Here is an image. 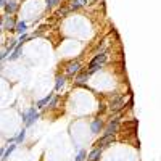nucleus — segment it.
<instances>
[{
	"label": "nucleus",
	"instance_id": "obj_1",
	"mask_svg": "<svg viewBox=\"0 0 161 161\" xmlns=\"http://www.w3.org/2000/svg\"><path fill=\"white\" fill-rule=\"evenodd\" d=\"M21 118H23V121H24L26 127H31L36 121L39 119V113L36 111V108H29V110H26V111L21 114Z\"/></svg>",
	"mask_w": 161,
	"mask_h": 161
},
{
	"label": "nucleus",
	"instance_id": "obj_2",
	"mask_svg": "<svg viewBox=\"0 0 161 161\" xmlns=\"http://www.w3.org/2000/svg\"><path fill=\"white\" fill-rule=\"evenodd\" d=\"M105 61H106V55H105V53L95 55V57L90 60V63H89V73H90V74H92V73H95Z\"/></svg>",
	"mask_w": 161,
	"mask_h": 161
},
{
	"label": "nucleus",
	"instance_id": "obj_3",
	"mask_svg": "<svg viewBox=\"0 0 161 161\" xmlns=\"http://www.w3.org/2000/svg\"><path fill=\"white\" fill-rule=\"evenodd\" d=\"M124 105H126L124 97L118 95V97H114V98L111 100V103H110V110L116 113V111H119V110H123V108H124Z\"/></svg>",
	"mask_w": 161,
	"mask_h": 161
},
{
	"label": "nucleus",
	"instance_id": "obj_4",
	"mask_svg": "<svg viewBox=\"0 0 161 161\" xmlns=\"http://www.w3.org/2000/svg\"><path fill=\"white\" fill-rule=\"evenodd\" d=\"M118 130H119V119L114 118V119H111L108 123V126L105 127V134L106 136H114Z\"/></svg>",
	"mask_w": 161,
	"mask_h": 161
},
{
	"label": "nucleus",
	"instance_id": "obj_5",
	"mask_svg": "<svg viewBox=\"0 0 161 161\" xmlns=\"http://www.w3.org/2000/svg\"><path fill=\"white\" fill-rule=\"evenodd\" d=\"M80 71V63L79 61H71L66 64V74L68 76H74Z\"/></svg>",
	"mask_w": 161,
	"mask_h": 161
},
{
	"label": "nucleus",
	"instance_id": "obj_6",
	"mask_svg": "<svg viewBox=\"0 0 161 161\" xmlns=\"http://www.w3.org/2000/svg\"><path fill=\"white\" fill-rule=\"evenodd\" d=\"M114 142V136H105L103 137H100L98 139V142H97V145H98V148H103V147H108V145H111Z\"/></svg>",
	"mask_w": 161,
	"mask_h": 161
},
{
	"label": "nucleus",
	"instance_id": "obj_7",
	"mask_svg": "<svg viewBox=\"0 0 161 161\" xmlns=\"http://www.w3.org/2000/svg\"><path fill=\"white\" fill-rule=\"evenodd\" d=\"M16 28V23L11 16H5L2 21V29H15Z\"/></svg>",
	"mask_w": 161,
	"mask_h": 161
},
{
	"label": "nucleus",
	"instance_id": "obj_8",
	"mask_svg": "<svg viewBox=\"0 0 161 161\" xmlns=\"http://www.w3.org/2000/svg\"><path fill=\"white\" fill-rule=\"evenodd\" d=\"M89 77H90V73H89V71H82V73H77V74H76L74 80H76L77 84L82 86L84 82H87V80H89Z\"/></svg>",
	"mask_w": 161,
	"mask_h": 161
},
{
	"label": "nucleus",
	"instance_id": "obj_9",
	"mask_svg": "<svg viewBox=\"0 0 161 161\" xmlns=\"http://www.w3.org/2000/svg\"><path fill=\"white\" fill-rule=\"evenodd\" d=\"M102 127H103V123H102V119H100V118H97V119H93V121H92L90 130H92L93 134H98V132L102 130Z\"/></svg>",
	"mask_w": 161,
	"mask_h": 161
},
{
	"label": "nucleus",
	"instance_id": "obj_10",
	"mask_svg": "<svg viewBox=\"0 0 161 161\" xmlns=\"http://www.w3.org/2000/svg\"><path fill=\"white\" fill-rule=\"evenodd\" d=\"M53 97H55L53 93H48L47 97H44L42 100H39V102L36 103V108H45V106H47V105L52 102V98H53Z\"/></svg>",
	"mask_w": 161,
	"mask_h": 161
},
{
	"label": "nucleus",
	"instance_id": "obj_11",
	"mask_svg": "<svg viewBox=\"0 0 161 161\" xmlns=\"http://www.w3.org/2000/svg\"><path fill=\"white\" fill-rule=\"evenodd\" d=\"M100 156H102V148H93L90 153H89V156H87V161H98L100 159Z\"/></svg>",
	"mask_w": 161,
	"mask_h": 161
},
{
	"label": "nucleus",
	"instance_id": "obj_12",
	"mask_svg": "<svg viewBox=\"0 0 161 161\" xmlns=\"http://www.w3.org/2000/svg\"><path fill=\"white\" fill-rule=\"evenodd\" d=\"M3 10L8 13V15H13V13H16V10H18V3L13 2V0H10V2H7V5H5Z\"/></svg>",
	"mask_w": 161,
	"mask_h": 161
},
{
	"label": "nucleus",
	"instance_id": "obj_13",
	"mask_svg": "<svg viewBox=\"0 0 161 161\" xmlns=\"http://www.w3.org/2000/svg\"><path fill=\"white\" fill-rule=\"evenodd\" d=\"M26 28H28V24H26L24 21H19V23H16L15 31H16L18 34H26Z\"/></svg>",
	"mask_w": 161,
	"mask_h": 161
},
{
	"label": "nucleus",
	"instance_id": "obj_14",
	"mask_svg": "<svg viewBox=\"0 0 161 161\" xmlns=\"http://www.w3.org/2000/svg\"><path fill=\"white\" fill-rule=\"evenodd\" d=\"M21 44H18V47L15 48V52H13L11 53V55H10V61H15V60H18L19 58V55H21Z\"/></svg>",
	"mask_w": 161,
	"mask_h": 161
},
{
	"label": "nucleus",
	"instance_id": "obj_15",
	"mask_svg": "<svg viewBox=\"0 0 161 161\" xmlns=\"http://www.w3.org/2000/svg\"><path fill=\"white\" fill-rule=\"evenodd\" d=\"M15 148H16V145H10L8 148L2 153V161H7V158H8V156H10L13 152H15Z\"/></svg>",
	"mask_w": 161,
	"mask_h": 161
},
{
	"label": "nucleus",
	"instance_id": "obj_16",
	"mask_svg": "<svg viewBox=\"0 0 161 161\" xmlns=\"http://www.w3.org/2000/svg\"><path fill=\"white\" fill-rule=\"evenodd\" d=\"M63 86H64V76H57V79H55V90H61Z\"/></svg>",
	"mask_w": 161,
	"mask_h": 161
},
{
	"label": "nucleus",
	"instance_id": "obj_17",
	"mask_svg": "<svg viewBox=\"0 0 161 161\" xmlns=\"http://www.w3.org/2000/svg\"><path fill=\"white\" fill-rule=\"evenodd\" d=\"M82 5H84V3H82V0H73L71 5H69L68 8H69V10H79Z\"/></svg>",
	"mask_w": 161,
	"mask_h": 161
},
{
	"label": "nucleus",
	"instance_id": "obj_18",
	"mask_svg": "<svg viewBox=\"0 0 161 161\" xmlns=\"http://www.w3.org/2000/svg\"><path fill=\"white\" fill-rule=\"evenodd\" d=\"M15 139H16V142H15V143H21V142H24V139H26V129H23V130L18 134V136H16Z\"/></svg>",
	"mask_w": 161,
	"mask_h": 161
},
{
	"label": "nucleus",
	"instance_id": "obj_19",
	"mask_svg": "<svg viewBox=\"0 0 161 161\" xmlns=\"http://www.w3.org/2000/svg\"><path fill=\"white\" fill-rule=\"evenodd\" d=\"M84 159H86V152L80 150V152L77 153V156H76V161H84Z\"/></svg>",
	"mask_w": 161,
	"mask_h": 161
},
{
	"label": "nucleus",
	"instance_id": "obj_20",
	"mask_svg": "<svg viewBox=\"0 0 161 161\" xmlns=\"http://www.w3.org/2000/svg\"><path fill=\"white\" fill-rule=\"evenodd\" d=\"M57 103H58V97H53V98H52V102L48 103V108H55Z\"/></svg>",
	"mask_w": 161,
	"mask_h": 161
},
{
	"label": "nucleus",
	"instance_id": "obj_21",
	"mask_svg": "<svg viewBox=\"0 0 161 161\" xmlns=\"http://www.w3.org/2000/svg\"><path fill=\"white\" fill-rule=\"evenodd\" d=\"M71 10L69 8H61V10H58V16H64V15H68Z\"/></svg>",
	"mask_w": 161,
	"mask_h": 161
},
{
	"label": "nucleus",
	"instance_id": "obj_22",
	"mask_svg": "<svg viewBox=\"0 0 161 161\" xmlns=\"http://www.w3.org/2000/svg\"><path fill=\"white\" fill-rule=\"evenodd\" d=\"M45 2H47V7L52 8V7H55V5L60 2V0H45Z\"/></svg>",
	"mask_w": 161,
	"mask_h": 161
},
{
	"label": "nucleus",
	"instance_id": "obj_23",
	"mask_svg": "<svg viewBox=\"0 0 161 161\" xmlns=\"http://www.w3.org/2000/svg\"><path fill=\"white\" fill-rule=\"evenodd\" d=\"M28 39H29V36H28V34H21V36H19V44L23 45V42H26Z\"/></svg>",
	"mask_w": 161,
	"mask_h": 161
},
{
	"label": "nucleus",
	"instance_id": "obj_24",
	"mask_svg": "<svg viewBox=\"0 0 161 161\" xmlns=\"http://www.w3.org/2000/svg\"><path fill=\"white\" fill-rule=\"evenodd\" d=\"M8 53H10V52H8L7 48H3V50H2V55H0V58H2V60H5V58H7V55H8Z\"/></svg>",
	"mask_w": 161,
	"mask_h": 161
},
{
	"label": "nucleus",
	"instance_id": "obj_25",
	"mask_svg": "<svg viewBox=\"0 0 161 161\" xmlns=\"http://www.w3.org/2000/svg\"><path fill=\"white\" fill-rule=\"evenodd\" d=\"M5 5H7V0H0V7L5 8Z\"/></svg>",
	"mask_w": 161,
	"mask_h": 161
}]
</instances>
